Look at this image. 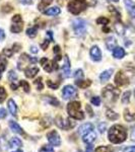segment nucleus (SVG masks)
<instances>
[{
  "instance_id": "1",
  "label": "nucleus",
  "mask_w": 135,
  "mask_h": 152,
  "mask_svg": "<svg viewBox=\"0 0 135 152\" xmlns=\"http://www.w3.org/2000/svg\"><path fill=\"white\" fill-rule=\"evenodd\" d=\"M108 138L110 142L114 144L122 143L126 140L127 138V131L121 125H114L110 128L108 132Z\"/></svg>"
},
{
  "instance_id": "2",
  "label": "nucleus",
  "mask_w": 135,
  "mask_h": 152,
  "mask_svg": "<svg viewBox=\"0 0 135 152\" xmlns=\"http://www.w3.org/2000/svg\"><path fill=\"white\" fill-rule=\"evenodd\" d=\"M135 80V70L133 68H125L120 70L115 76V83L118 86H124Z\"/></svg>"
},
{
  "instance_id": "3",
  "label": "nucleus",
  "mask_w": 135,
  "mask_h": 152,
  "mask_svg": "<svg viewBox=\"0 0 135 152\" xmlns=\"http://www.w3.org/2000/svg\"><path fill=\"white\" fill-rule=\"evenodd\" d=\"M68 115L75 120H83L84 114L81 111V104L79 102H71L67 104Z\"/></svg>"
},
{
  "instance_id": "4",
  "label": "nucleus",
  "mask_w": 135,
  "mask_h": 152,
  "mask_svg": "<svg viewBox=\"0 0 135 152\" xmlns=\"http://www.w3.org/2000/svg\"><path fill=\"white\" fill-rule=\"evenodd\" d=\"M103 96L108 104H113L118 99L120 95V90L113 85H107L106 87L103 89Z\"/></svg>"
},
{
  "instance_id": "5",
  "label": "nucleus",
  "mask_w": 135,
  "mask_h": 152,
  "mask_svg": "<svg viewBox=\"0 0 135 152\" xmlns=\"http://www.w3.org/2000/svg\"><path fill=\"white\" fill-rule=\"evenodd\" d=\"M87 7V0H71L68 3V10L74 15H77L80 12L85 10Z\"/></svg>"
},
{
  "instance_id": "6",
  "label": "nucleus",
  "mask_w": 135,
  "mask_h": 152,
  "mask_svg": "<svg viewBox=\"0 0 135 152\" xmlns=\"http://www.w3.org/2000/svg\"><path fill=\"white\" fill-rule=\"evenodd\" d=\"M72 28L74 29L75 34L79 37H82L87 33V21L81 18L75 19L72 23Z\"/></svg>"
},
{
  "instance_id": "7",
  "label": "nucleus",
  "mask_w": 135,
  "mask_h": 152,
  "mask_svg": "<svg viewBox=\"0 0 135 152\" xmlns=\"http://www.w3.org/2000/svg\"><path fill=\"white\" fill-rule=\"evenodd\" d=\"M23 29V20L21 14H15L12 18V24L10 31L14 34H19Z\"/></svg>"
},
{
  "instance_id": "8",
  "label": "nucleus",
  "mask_w": 135,
  "mask_h": 152,
  "mask_svg": "<svg viewBox=\"0 0 135 152\" xmlns=\"http://www.w3.org/2000/svg\"><path fill=\"white\" fill-rule=\"evenodd\" d=\"M55 123L59 128L62 130H69V129H72L73 127L75 126V124L72 123L69 119H64V118H62L60 116H58L56 118Z\"/></svg>"
},
{
  "instance_id": "9",
  "label": "nucleus",
  "mask_w": 135,
  "mask_h": 152,
  "mask_svg": "<svg viewBox=\"0 0 135 152\" xmlns=\"http://www.w3.org/2000/svg\"><path fill=\"white\" fill-rule=\"evenodd\" d=\"M77 90L72 85H66L62 89V95L64 99H70L77 97Z\"/></svg>"
},
{
  "instance_id": "10",
  "label": "nucleus",
  "mask_w": 135,
  "mask_h": 152,
  "mask_svg": "<svg viewBox=\"0 0 135 152\" xmlns=\"http://www.w3.org/2000/svg\"><path fill=\"white\" fill-rule=\"evenodd\" d=\"M47 139H48V141L50 142L51 145L60 146V144H61L60 136H59V134L55 131V130H52V131L49 132L47 134Z\"/></svg>"
},
{
  "instance_id": "11",
  "label": "nucleus",
  "mask_w": 135,
  "mask_h": 152,
  "mask_svg": "<svg viewBox=\"0 0 135 152\" xmlns=\"http://www.w3.org/2000/svg\"><path fill=\"white\" fill-rule=\"evenodd\" d=\"M37 61H38V60H37V58L29 57L28 54H23V55L21 56V58H19V60H18V69L21 70V65L26 64V62L35 64V63H37Z\"/></svg>"
},
{
  "instance_id": "12",
  "label": "nucleus",
  "mask_w": 135,
  "mask_h": 152,
  "mask_svg": "<svg viewBox=\"0 0 135 152\" xmlns=\"http://www.w3.org/2000/svg\"><path fill=\"white\" fill-rule=\"evenodd\" d=\"M90 55L92 60L95 61V62H99V61L102 60V51H101V49L98 46H94L90 49Z\"/></svg>"
},
{
  "instance_id": "13",
  "label": "nucleus",
  "mask_w": 135,
  "mask_h": 152,
  "mask_svg": "<svg viewBox=\"0 0 135 152\" xmlns=\"http://www.w3.org/2000/svg\"><path fill=\"white\" fill-rule=\"evenodd\" d=\"M62 74L65 78L70 76V61L67 55L64 56V63L62 66Z\"/></svg>"
},
{
  "instance_id": "14",
  "label": "nucleus",
  "mask_w": 135,
  "mask_h": 152,
  "mask_svg": "<svg viewBox=\"0 0 135 152\" xmlns=\"http://www.w3.org/2000/svg\"><path fill=\"white\" fill-rule=\"evenodd\" d=\"M92 130H94V126H92V124L87 123V124L81 125V126L79 127V129H78V133L81 135V136H84L85 134L90 133V132L92 131Z\"/></svg>"
},
{
  "instance_id": "15",
  "label": "nucleus",
  "mask_w": 135,
  "mask_h": 152,
  "mask_svg": "<svg viewBox=\"0 0 135 152\" xmlns=\"http://www.w3.org/2000/svg\"><path fill=\"white\" fill-rule=\"evenodd\" d=\"M40 63H41L42 65H43L44 70H45L46 72L50 73V72H52V71H53V69H54L53 63H52V62H50V61H49L47 58L41 59V60H40Z\"/></svg>"
},
{
  "instance_id": "16",
  "label": "nucleus",
  "mask_w": 135,
  "mask_h": 152,
  "mask_svg": "<svg viewBox=\"0 0 135 152\" xmlns=\"http://www.w3.org/2000/svg\"><path fill=\"white\" fill-rule=\"evenodd\" d=\"M124 3L126 5L129 14L133 18H135V2H133L132 0H124Z\"/></svg>"
},
{
  "instance_id": "17",
  "label": "nucleus",
  "mask_w": 135,
  "mask_h": 152,
  "mask_svg": "<svg viewBox=\"0 0 135 152\" xmlns=\"http://www.w3.org/2000/svg\"><path fill=\"white\" fill-rule=\"evenodd\" d=\"M39 73V68L32 66V67H28L24 69V74L28 78H34Z\"/></svg>"
},
{
  "instance_id": "18",
  "label": "nucleus",
  "mask_w": 135,
  "mask_h": 152,
  "mask_svg": "<svg viewBox=\"0 0 135 152\" xmlns=\"http://www.w3.org/2000/svg\"><path fill=\"white\" fill-rule=\"evenodd\" d=\"M124 119L127 122L135 121V109H126L124 111Z\"/></svg>"
},
{
  "instance_id": "19",
  "label": "nucleus",
  "mask_w": 135,
  "mask_h": 152,
  "mask_svg": "<svg viewBox=\"0 0 135 152\" xmlns=\"http://www.w3.org/2000/svg\"><path fill=\"white\" fill-rule=\"evenodd\" d=\"M95 139H97V134H95L94 131H90V133L85 134L84 136H83V141H84L87 144H88V145L94 143L95 141Z\"/></svg>"
},
{
  "instance_id": "20",
  "label": "nucleus",
  "mask_w": 135,
  "mask_h": 152,
  "mask_svg": "<svg viewBox=\"0 0 135 152\" xmlns=\"http://www.w3.org/2000/svg\"><path fill=\"white\" fill-rule=\"evenodd\" d=\"M9 127L10 129L12 130V132L14 133H18V134H21V135H24V132L23 130L21 129V127L14 121H9Z\"/></svg>"
},
{
  "instance_id": "21",
  "label": "nucleus",
  "mask_w": 135,
  "mask_h": 152,
  "mask_svg": "<svg viewBox=\"0 0 135 152\" xmlns=\"http://www.w3.org/2000/svg\"><path fill=\"white\" fill-rule=\"evenodd\" d=\"M7 104H8V110L10 112V114L13 117H16V115H18V107H16L15 102L13 99H9Z\"/></svg>"
},
{
  "instance_id": "22",
  "label": "nucleus",
  "mask_w": 135,
  "mask_h": 152,
  "mask_svg": "<svg viewBox=\"0 0 135 152\" xmlns=\"http://www.w3.org/2000/svg\"><path fill=\"white\" fill-rule=\"evenodd\" d=\"M125 50L121 47H116L113 50V56L116 59H122L125 56Z\"/></svg>"
},
{
  "instance_id": "23",
  "label": "nucleus",
  "mask_w": 135,
  "mask_h": 152,
  "mask_svg": "<svg viewBox=\"0 0 135 152\" xmlns=\"http://www.w3.org/2000/svg\"><path fill=\"white\" fill-rule=\"evenodd\" d=\"M60 12L61 10L59 7L54 6V7H51V8H48L47 10H44V14L48 16H53V15H58Z\"/></svg>"
},
{
  "instance_id": "24",
  "label": "nucleus",
  "mask_w": 135,
  "mask_h": 152,
  "mask_svg": "<svg viewBox=\"0 0 135 152\" xmlns=\"http://www.w3.org/2000/svg\"><path fill=\"white\" fill-rule=\"evenodd\" d=\"M106 46L109 50H114L117 47V41L114 37H109L106 40Z\"/></svg>"
},
{
  "instance_id": "25",
  "label": "nucleus",
  "mask_w": 135,
  "mask_h": 152,
  "mask_svg": "<svg viewBox=\"0 0 135 152\" xmlns=\"http://www.w3.org/2000/svg\"><path fill=\"white\" fill-rule=\"evenodd\" d=\"M112 73H113V69H108L106 71H104V72L101 74L100 76V79L102 82H106L108 80L110 79V77L112 76Z\"/></svg>"
},
{
  "instance_id": "26",
  "label": "nucleus",
  "mask_w": 135,
  "mask_h": 152,
  "mask_svg": "<svg viewBox=\"0 0 135 152\" xmlns=\"http://www.w3.org/2000/svg\"><path fill=\"white\" fill-rule=\"evenodd\" d=\"M52 2H53V0H41L40 3H39V5H38V9L40 11L44 12V9H45L46 7H48Z\"/></svg>"
},
{
  "instance_id": "27",
  "label": "nucleus",
  "mask_w": 135,
  "mask_h": 152,
  "mask_svg": "<svg viewBox=\"0 0 135 152\" xmlns=\"http://www.w3.org/2000/svg\"><path fill=\"white\" fill-rule=\"evenodd\" d=\"M75 83H76L77 86L80 88H87L90 84H92V81H90V80H82L81 79V80H76Z\"/></svg>"
},
{
  "instance_id": "28",
  "label": "nucleus",
  "mask_w": 135,
  "mask_h": 152,
  "mask_svg": "<svg viewBox=\"0 0 135 152\" xmlns=\"http://www.w3.org/2000/svg\"><path fill=\"white\" fill-rule=\"evenodd\" d=\"M37 33H38V26H32L26 29V35L32 39L37 36Z\"/></svg>"
},
{
  "instance_id": "29",
  "label": "nucleus",
  "mask_w": 135,
  "mask_h": 152,
  "mask_svg": "<svg viewBox=\"0 0 135 152\" xmlns=\"http://www.w3.org/2000/svg\"><path fill=\"white\" fill-rule=\"evenodd\" d=\"M45 99L48 104H50L51 105H54V107H58V105L60 104L58 102V99L54 96H45V99Z\"/></svg>"
},
{
  "instance_id": "30",
  "label": "nucleus",
  "mask_w": 135,
  "mask_h": 152,
  "mask_svg": "<svg viewBox=\"0 0 135 152\" xmlns=\"http://www.w3.org/2000/svg\"><path fill=\"white\" fill-rule=\"evenodd\" d=\"M9 145H10V147H21L23 146V142L18 138L14 137V138H11V140L9 141Z\"/></svg>"
},
{
  "instance_id": "31",
  "label": "nucleus",
  "mask_w": 135,
  "mask_h": 152,
  "mask_svg": "<svg viewBox=\"0 0 135 152\" xmlns=\"http://www.w3.org/2000/svg\"><path fill=\"white\" fill-rule=\"evenodd\" d=\"M106 116L109 120H112V121H114V120H117L118 118H119V115L116 114L115 112H113L112 110H107L106 112Z\"/></svg>"
},
{
  "instance_id": "32",
  "label": "nucleus",
  "mask_w": 135,
  "mask_h": 152,
  "mask_svg": "<svg viewBox=\"0 0 135 152\" xmlns=\"http://www.w3.org/2000/svg\"><path fill=\"white\" fill-rule=\"evenodd\" d=\"M114 149L110 146H100L95 149V152H113Z\"/></svg>"
},
{
  "instance_id": "33",
  "label": "nucleus",
  "mask_w": 135,
  "mask_h": 152,
  "mask_svg": "<svg viewBox=\"0 0 135 152\" xmlns=\"http://www.w3.org/2000/svg\"><path fill=\"white\" fill-rule=\"evenodd\" d=\"M7 142L4 140L3 138H0V151L2 152H6L8 150V147H7Z\"/></svg>"
},
{
  "instance_id": "34",
  "label": "nucleus",
  "mask_w": 135,
  "mask_h": 152,
  "mask_svg": "<svg viewBox=\"0 0 135 152\" xmlns=\"http://www.w3.org/2000/svg\"><path fill=\"white\" fill-rule=\"evenodd\" d=\"M6 65H7V61H6V59L4 58V57H2V56L0 55V72H2V71L5 70Z\"/></svg>"
},
{
  "instance_id": "35",
  "label": "nucleus",
  "mask_w": 135,
  "mask_h": 152,
  "mask_svg": "<svg viewBox=\"0 0 135 152\" xmlns=\"http://www.w3.org/2000/svg\"><path fill=\"white\" fill-rule=\"evenodd\" d=\"M8 79H9V81H10L11 83L14 82L16 79H18V75L15 74V72H14L13 70L9 71V73H8Z\"/></svg>"
},
{
  "instance_id": "36",
  "label": "nucleus",
  "mask_w": 135,
  "mask_h": 152,
  "mask_svg": "<svg viewBox=\"0 0 135 152\" xmlns=\"http://www.w3.org/2000/svg\"><path fill=\"white\" fill-rule=\"evenodd\" d=\"M19 85L23 88V90L26 92H29V84L28 83V81H26V80H21V81H19Z\"/></svg>"
},
{
  "instance_id": "37",
  "label": "nucleus",
  "mask_w": 135,
  "mask_h": 152,
  "mask_svg": "<svg viewBox=\"0 0 135 152\" xmlns=\"http://www.w3.org/2000/svg\"><path fill=\"white\" fill-rule=\"evenodd\" d=\"M109 19L107 18H105V16H100L99 18L97 19V23L98 24H105V26H107L108 23H109Z\"/></svg>"
},
{
  "instance_id": "38",
  "label": "nucleus",
  "mask_w": 135,
  "mask_h": 152,
  "mask_svg": "<svg viewBox=\"0 0 135 152\" xmlns=\"http://www.w3.org/2000/svg\"><path fill=\"white\" fill-rule=\"evenodd\" d=\"M34 83L37 85V89L38 90H42L43 89V87H44V85H43V83H42V78H37V79L34 81Z\"/></svg>"
},
{
  "instance_id": "39",
  "label": "nucleus",
  "mask_w": 135,
  "mask_h": 152,
  "mask_svg": "<svg viewBox=\"0 0 135 152\" xmlns=\"http://www.w3.org/2000/svg\"><path fill=\"white\" fill-rule=\"evenodd\" d=\"M130 94H130V91H126L123 94V97H122V102H123V104H128V102H129Z\"/></svg>"
},
{
  "instance_id": "40",
  "label": "nucleus",
  "mask_w": 135,
  "mask_h": 152,
  "mask_svg": "<svg viewBox=\"0 0 135 152\" xmlns=\"http://www.w3.org/2000/svg\"><path fill=\"white\" fill-rule=\"evenodd\" d=\"M74 78L76 80H81L82 78H83V72H82V70H80V69L76 70V72L74 73Z\"/></svg>"
},
{
  "instance_id": "41",
  "label": "nucleus",
  "mask_w": 135,
  "mask_h": 152,
  "mask_svg": "<svg viewBox=\"0 0 135 152\" xmlns=\"http://www.w3.org/2000/svg\"><path fill=\"white\" fill-rule=\"evenodd\" d=\"M0 95H1V97H0V104H1L2 102H3L4 99H5V97H6V91H5V89H4L2 86H0Z\"/></svg>"
},
{
  "instance_id": "42",
  "label": "nucleus",
  "mask_w": 135,
  "mask_h": 152,
  "mask_svg": "<svg viewBox=\"0 0 135 152\" xmlns=\"http://www.w3.org/2000/svg\"><path fill=\"white\" fill-rule=\"evenodd\" d=\"M39 152H54V149L52 146L45 145V146L42 147L40 150H39Z\"/></svg>"
},
{
  "instance_id": "43",
  "label": "nucleus",
  "mask_w": 135,
  "mask_h": 152,
  "mask_svg": "<svg viewBox=\"0 0 135 152\" xmlns=\"http://www.w3.org/2000/svg\"><path fill=\"white\" fill-rule=\"evenodd\" d=\"M115 28H116L117 33L119 34V35L123 34L124 28H123V26H122V24H121V23H116V26H115Z\"/></svg>"
},
{
  "instance_id": "44",
  "label": "nucleus",
  "mask_w": 135,
  "mask_h": 152,
  "mask_svg": "<svg viewBox=\"0 0 135 152\" xmlns=\"http://www.w3.org/2000/svg\"><path fill=\"white\" fill-rule=\"evenodd\" d=\"M92 104L94 105H97V107H99L101 104V99L99 96H94L92 99Z\"/></svg>"
},
{
  "instance_id": "45",
  "label": "nucleus",
  "mask_w": 135,
  "mask_h": 152,
  "mask_svg": "<svg viewBox=\"0 0 135 152\" xmlns=\"http://www.w3.org/2000/svg\"><path fill=\"white\" fill-rule=\"evenodd\" d=\"M47 84H48V86L50 88H52V89H56V88H58L59 86V83H53L51 80H48Z\"/></svg>"
},
{
  "instance_id": "46",
  "label": "nucleus",
  "mask_w": 135,
  "mask_h": 152,
  "mask_svg": "<svg viewBox=\"0 0 135 152\" xmlns=\"http://www.w3.org/2000/svg\"><path fill=\"white\" fill-rule=\"evenodd\" d=\"M12 53H13V51L10 50V49H4L3 50V55L5 56V57H11Z\"/></svg>"
},
{
  "instance_id": "47",
  "label": "nucleus",
  "mask_w": 135,
  "mask_h": 152,
  "mask_svg": "<svg viewBox=\"0 0 135 152\" xmlns=\"http://www.w3.org/2000/svg\"><path fill=\"white\" fill-rule=\"evenodd\" d=\"M49 43H50V41H49V40H45V41L43 42V43L41 44V48L43 49L44 51L47 50L48 47H49Z\"/></svg>"
},
{
  "instance_id": "48",
  "label": "nucleus",
  "mask_w": 135,
  "mask_h": 152,
  "mask_svg": "<svg viewBox=\"0 0 135 152\" xmlns=\"http://www.w3.org/2000/svg\"><path fill=\"white\" fill-rule=\"evenodd\" d=\"M12 10V7L9 4H5V5L2 6V11L3 12H10Z\"/></svg>"
},
{
  "instance_id": "49",
  "label": "nucleus",
  "mask_w": 135,
  "mask_h": 152,
  "mask_svg": "<svg viewBox=\"0 0 135 152\" xmlns=\"http://www.w3.org/2000/svg\"><path fill=\"white\" fill-rule=\"evenodd\" d=\"M99 130H100L101 133H104L105 130H106V124H105V123H101L99 125Z\"/></svg>"
},
{
  "instance_id": "50",
  "label": "nucleus",
  "mask_w": 135,
  "mask_h": 152,
  "mask_svg": "<svg viewBox=\"0 0 135 152\" xmlns=\"http://www.w3.org/2000/svg\"><path fill=\"white\" fill-rule=\"evenodd\" d=\"M6 117V111L4 109H0V119H4Z\"/></svg>"
},
{
  "instance_id": "51",
  "label": "nucleus",
  "mask_w": 135,
  "mask_h": 152,
  "mask_svg": "<svg viewBox=\"0 0 135 152\" xmlns=\"http://www.w3.org/2000/svg\"><path fill=\"white\" fill-rule=\"evenodd\" d=\"M123 152H135V146H130L124 149Z\"/></svg>"
},
{
  "instance_id": "52",
  "label": "nucleus",
  "mask_w": 135,
  "mask_h": 152,
  "mask_svg": "<svg viewBox=\"0 0 135 152\" xmlns=\"http://www.w3.org/2000/svg\"><path fill=\"white\" fill-rule=\"evenodd\" d=\"M21 46L19 45V44H14L13 45V52H18L19 50H21Z\"/></svg>"
},
{
  "instance_id": "53",
  "label": "nucleus",
  "mask_w": 135,
  "mask_h": 152,
  "mask_svg": "<svg viewBox=\"0 0 135 152\" xmlns=\"http://www.w3.org/2000/svg\"><path fill=\"white\" fill-rule=\"evenodd\" d=\"M131 140L135 141V125L131 128Z\"/></svg>"
},
{
  "instance_id": "54",
  "label": "nucleus",
  "mask_w": 135,
  "mask_h": 152,
  "mask_svg": "<svg viewBox=\"0 0 135 152\" xmlns=\"http://www.w3.org/2000/svg\"><path fill=\"white\" fill-rule=\"evenodd\" d=\"M4 38H5V33L2 28H0V41H3Z\"/></svg>"
},
{
  "instance_id": "55",
  "label": "nucleus",
  "mask_w": 135,
  "mask_h": 152,
  "mask_svg": "<svg viewBox=\"0 0 135 152\" xmlns=\"http://www.w3.org/2000/svg\"><path fill=\"white\" fill-rule=\"evenodd\" d=\"M47 37L49 38V40H50V42H53V33L51 31H47Z\"/></svg>"
},
{
  "instance_id": "56",
  "label": "nucleus",
  "mask_w": 135,
  "mask_h": 152,
  "mask_svg": "<svg viewBox=\"0 0 135 152\" xmlns=\"http://www.w3.org/2000/svg\"><path fill=\"white\" fill-rule=\"evenodd\" d=\"M19 2L21 3H23V4H32L33 3V0H19Z\"/></svg>"
},
{
  "instance_id": "57",
  "label": "nucleus",
  "mask_w": 135,
  "mask_h": 152,
  "mask_svg": "<svg viewBox=\"0 0 135 152\" xmlns=\"http://www.w3.org/2000/svg\"><path fill=\"white\" fill-rule=\"evenodd\" d=\"M54 53L59 55V53H60V47H59V46H55V47H54Z\"/></svg>"
},
{
  "instance_id": "58",
  "label": "nucleus",
  "mask_w": 135,
  "mask_h": 152,
  "mask_svg": "<svg viewBox=\"0 0 135 152\" xmlns=\"http://www.w3.org/2000/svg\"><path fill=\"white\" fill-rule=\"evenodd\" d=\"M31 52L32 53H38V48L36 47V46H33V47H31Z\"/></svg>"
},
{
  "instance_id": "59",
  "label": "nucleus",
  "mask_w": 135,
  "mask_h": 152,
  "mask_svg": "<svg viewBox=\"0 0 135 152\" xmlns=\"http://www.w3.org/2000/svg\"><path fill=\"white\" fill-rule=\"evenodd\" d=\"M87 111L90 113V117H92V116H94V115H92V109H90V105H87Z\"/></svg>"
},
{
  "instance_id": "60",
  "label": "nucleus",
  "mask_w": 135,
  "mask_h": 152,
  "mask_svg": "<svg viewBox=\"0 0 135 152\" xmlns=\"http://www.w3.org/2000/svg\"><path fill=\"white\" fill-rule=\"evenodd\" d=\"M10 86H11V88H12V89H13V90H15V89H16V88H18V84H14V83H13V82H12V83H11V85H10Z\"/></svg>"
},
{
  "instance_id": "61",
  "label": "nucleus",
  "mask_w": 135,
  "mask_h": 152,
  "mask_svg": "<svg viewBox=\"0 0 135 152\" xmlns=\"http://www.w3.org/2000/svg\"><path fill=\"white\" fill-rule=\"evenodd\" d=\"M108 1H110V2H118L119 0H108Z\"/></svg>"
},
{
  "instance_id": "62",
  "label": "nucleus",
  "mask_w": 135,
  "mask_h": 152,
  "mask_svg": "<svg viewBox=\"0 0 135 152\" xmlns=\"http://www.w3.org/2000/svg\"><path fill=\"white\" fill-rule=\"evenodd\" d=\"M14 152H23L21 150H18V151H14Z\"/></svg>"
},
{
  "instance_id": "63",
  "label": "nucleus",
  "mask_w": 135,
  "mask_h": 152,
  "mask_svg": "<svg viewBox=\"0 0 135 152\" xmlns=\"http://www.w3.org/2000/svg\"><path fill=\"white\" fill-rule=\"evenodd\" d=\"M0 79H1V72H0Z\"/></svg>"
},
{
  "instance_id": "64",
  "label": "nucleus",
  "mask_w": 135,
  "mask_h": 152,
  "mask_svg": "<svg viewBox=\"0 0 135 152\" xmlns=\"http://www.w3.org/2000/svg\"><path fill=\"white\" fill-rule=\"evenodd\" d=\"M134 94H135V91H134Z\"/></svg>"
}]
</instances>
